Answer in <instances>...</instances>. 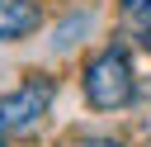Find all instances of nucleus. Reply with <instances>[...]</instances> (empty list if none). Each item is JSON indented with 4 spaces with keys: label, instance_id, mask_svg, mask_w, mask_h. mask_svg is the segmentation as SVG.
<instances>
[{
    "label": "nucleus",
    "instance_id": "nucleus-7",
    "mask_svg": "<svg viewBox=\"0 0 151 147\" xmlns=\"http://www.w3.org/2000/svg\"><path fill=\"white\" fill-rule=\"evenodd\" d=\"M0 147H5V128H0Z\"/></svg>",
    "mask_w": 151,
    "mask_h": 147
},
{
    "label": "nucleus",
    "instance_id": "nucleus-1",
    "mask_svg": "<svg viewBox=\"0 0 151 147\" xmlns=\"http://www.w3.org/2000/svg\"><path fill=\"white\" fill-rule=\"evenodd\" d=\"M132 95H137V81H132L127 52L123 47H104L85 66V100L94 109H123V104H132Z\"/></svg>",
    "mask_w": 151,
    "mask_h": 147
},
{
    "label": "nucleus",
    "instance_id": "nucleus-6",
    "mask_svg": "<svg viewBox=\"0 0 151 147\" xmlns=\"http://www.w3.org/2000/svg\"><path fill=\"white\" fill-rule=\"evenodd\" d=\"M142 43H146V52H151V28H146V38H142Z\"/></svg>",
    "mask_w": 151,
    "mask_h": 147
},
{
    "label": "nucleus",
    "instance_id": "nucleus-2",
    "mask_svg": "<svg viewBox=\"0 0 151 147\" xmlns=\"http://www.w3.org/2000/svg\"><path fill=\"white\" fill-rule=\"evenodd\" d=\"M47 109H52V81H24L19 90L0 95V128L5 133H33Z\"/></svg>",
    "mask_w": 151,
    "mask_h": 147
},
{
    "label": "nucleus",
    "instance_id": "nucleus-4",
    "mask_svg": "<svg viewBox=\"0 0 151 147\" xmlns=\"http://www.w3.org/2000/svg\"><path fill=\"white\" fill-rule=\"evenodd\" d=\"M123 14L142 28H151V0H123Z\"/></svg>",
    "mask_w": 151,
    "mask_h": 147
},
{
    "label": "nucleus",
    "instance_id": "nucleus-5",
    "mask_svg": "<svg viewBox=\"0 0 151 147\" xmlns=\"http://www.w3.org/2000/svg\"><path fill=\"white\" fill-rule=\"evenodd\" d=\"M80 147H118V142H109V138H90V142H80Z\"/></svg>",
    "mask_w": 151,
    "mask_h": 147
},
{
    "label": "nucleus",
    "instance_id": "nucleus-3",
    "mask_svg": "<svg viewBox=\"0 0 151 147\" xmlns=\"http://www.w3.org/2000/svg\"><path fill=\"white\" fill-rule=\"evenodd\" d=\"M38 24H42V9L33 0H0V43L28 38Z\"/></svg>",
    "mask_w": 151,
    "mask_h": 147
}]
</instances>
